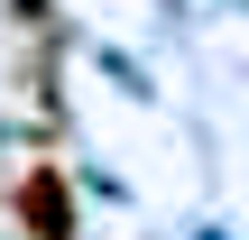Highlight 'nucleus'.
Returning a JSON list of instances; mask_svg holds the SVG:
<instances>
[{"label": "nucleus", "instance_id": "1", "mask_svg": "<svg viewBox=\"0 0 249 240\" xmlns=\"http://www.w3.org/2000/svg\"><path fill=\"white\" fill-rule=\"evenodd\" d=\"M18 222H28V240H74V203H65V176L55 166H28L18 176Z\"/></svg>", "mask_w": 249, "mask_h": 240}]
</instances>
